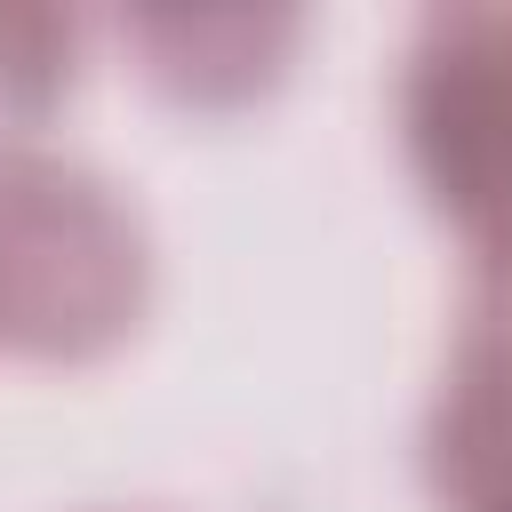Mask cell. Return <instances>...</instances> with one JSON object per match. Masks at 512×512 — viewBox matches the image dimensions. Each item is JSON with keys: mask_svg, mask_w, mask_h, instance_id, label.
Returning <instances> with one entry per match:
<instances>
[{"mask_svg": "<svg viewBox=\"0 0 512 512\" xmlns=\"http://www.w3.org/2000/svg\"><path fill=\"white\" fill-rule=\"evenodd\" d=\"M144 304L136 216L48 152L0 160V336L24 352H96Z\"/></svg>", "mask_w": 512, "mask_h": 512, "instance_id": "obj_1", "label": "cell"}, {"mask_svg": "<svg viewBox=\"0 0 512 512\" xmlns=\"http://www.w3.org/2000/svg\"><path fill=\"white\" fill-rule=\"evenodd\" d=\"M400 120L424 192L472 232L480 264L512 256V8H440L416 24Z\"/></svg>", "mask_w": 512, "mask_h": 512, "instance_id": "obj_2", "label": "cell"}, {"mask_svg": "<svg viewBox=\"0 0 512 512\" xmlns=\"http://www.w3.org/2000/svg\"><path fill=\"white\" fill-rule=\"evenodd\" d=\"M424 464L448 512H512V256L480 264L432 400Z\"/></svg>", "mask_w": 512, "mask_h": 512, "instance_id": "obj_3", "label": "cell"}]
</instances>
